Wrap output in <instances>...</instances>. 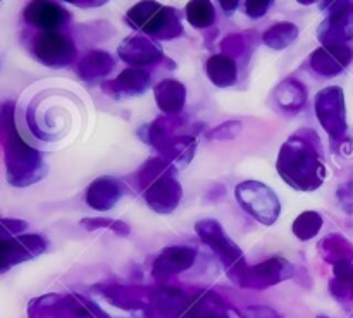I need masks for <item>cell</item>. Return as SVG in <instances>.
<instances>
[{
	"label": "cell",
	"mask_w": 353,
	"mask_h": 318,
	"mask_svg": "<svg viewBox=\"0 0 353 318\" xmlns=\"http://www.w3.org/2000/svg\"><path fill=\"white\" fill-rule=\"evenodd\" d=\"M195 233L199 234L202 243L207 244L216 253V257L219 258L224 271H226L228 277L233 282H238L241 274L247 271L248 264L241 253L240 246L228 236L223 226L214 219H203L196 222Z\"/></svg>",
	"instance_id": "5"
},
{
	"label": "cell",
	"mask_w": 353,
	"mask_h": 318,
	"mask_svg": "<svg viewBox=\"0 0 353 318\" xmlns=\"http://www.w3.org/2000/svg\"><path fill=\"white\" fill-rule=\"evenodd\" d=\"M117 55L133 67H143V65L157 64L164 61L162 48L147 34H131L126 40L121 41L117 48Z\"/></svg>",
	"instance_id": "13"
},
{
	"label": "cell",
	"mask_w": 353,
	"mask_h": 318,
	"mask_svg": "<svg viewBox=\"0 0 353 318\" xmlns=\"http://www.w3.org/2000/svg\"><path fill=\"white\" fill-rule=\"evenodd\" d=\"M31 54L45 65L64 67L74 62L78 50L68 34L61 31H38L31 38Z\"/></svg>",
	"instance_id": "9"
},
{
	"label": "cell",
	"mask_w": 353,
	"mask_h": 318,
	"mask_svg": "<svg viewBox=\"0 0 353 318\" xmlns=\"http://www.w3.org/2000/svg\"><path fill=\"white\" fill-rule=\"evenodd\" d=\"M271 3V0H247L245 2V10H247V14L252 19H259V17H262L268 12Z\"/></svg>",
	"instance_id": "33"
},
{
	"label": "cell",
	"mask_w": 353,
	"mask_h": 318,
	"mask_svg": "<svg viewBox=\"0 0 353 318\" xmlns=\"http://www.w3.org/2000/svg\"><path fill=\"white\" fill-rule=\"evenodd\" d=\"M152 85L150 72L143 71L140 67L124 69L116 79L102 83V89L112 98L121 100L126 96L143 95Z\"/></svg>",
	"instance_id": "16"
},
{
	"label": "cell",
	"mask_w": 353,
	"mask_h": 318,
	"mask_svg": "<svg viewBox=\"0 0 353 318\" xmlns=\"http://www.w3.org/2000/svg\"><path fill=\"white\" fill-rule=\"evenodd\" d=\"M196 260V250L188 246H171L161 251L152 265V277L155 281H168L188 271Z\"/></svg>",
	"instance_id": "15"
},
{
	"label": "cell",
	"mask_w": 353,
	"mask_h": 318,
	"mask_svg": "<svg viewBox=\"0 0 353 318\" xmlns=\"http://www.w3.org/2000/svg\"><path fill=\"white\" fill-rule=\"evenodd\" d=\"M221 7H223L226 12H231V10H236L238 9V0H221Z\"/></svg>",
	"instance_id": "36"
},
{
	"label": "cell",
	"mask_w": 353,
	"mask_h": 318,
	"mask_svg": "<svg viewBox=\"0 0 353 318\" xmlns=\"http://www.w3.org/2000/svg\"><path fill=\"white\" fill-rule=\"evenodd\" d=\"M48 241L38 234H23L14 240H2L0 243V272H7L21 262L31 260L45 253Z\"/></svg>",
	"instance_id": "12"
},
{
	"label": "cell",
	"mask_w": 353,
	"mask_h": 318,
	"mask_svg": "<svg viewBox=\"0 0 353 318\" xmlns=\"http://www.w3.org/2000/svg\"><path fill=\"white\" fill-rule=\"evenodd\" d=\"M247 317L248 318H281L274 308H271V306H264V305L250 306V308L247 310Z\"/></svg>",
	"instance_id": "35"
},
{
	"label": "cell",
	"mask_w": 353,
	"mask_h": 318,
	"mask_svg": "<svg viewBox=\"0 0 353 318\" xmlns=\"http://www.w3.org/2000/svg\"><path fill=\"white\" fill-rule=\"evenodd\" d=\"M293 275V265L281 257L269 258L262 264L247 267L236 284L243 289H268L288 281Z\"/></svg>",
	"instance_id": "10"
},
{
	"label": "cell",
	"mask_w": 353,
	"mask_h": 318,
	"mask_svg": "<svg viewBox=\"0 0 353 318\" xmlns=\"http://www.w3.org/2000/svg\"><path fill=\"white\" fill-rule=\"evenodd\" d=\"M24 19L40 31H59L71 19V14L61 3L30 2L24 7Z\"/></svg>",
	"instance_id": "17"
},
{
	"label": "cell",
	"mask_w": 353,
	"mask_h": 318,
	"mask_svg": "<svg viewBox=\"0 0 353 318\" xmlns=\"http://www.w3.org/2000/svg\"><path fill=\"white\" fill-rule=\"evenodd\" d=\"M353 50L347 43L321 45L310 55V67L324 78H333L350 65Z\"/></svg>",
	"instance_id": "14"
},
{
	"label": "cell",
	"mask_w": 353,
	"mask_h": 318,
	"mask_svg": "<svg viewBox=\"0 0 353 318\" xmlns=\"http://www.w3.org/2000/svg\"><path fill=\"white\" fill-rule=\"evenodd\" d=\"M181 318H238L233 317L214 295H205L192 301Z\"/></svg>",
	"instance_id": "25"
},
{
	"label": "cell",
	"mask_w": 353,
	"mask_h": 318,
	"mask_svg": "<svg viewBox=\"0 0 353 318\" xmlns=\"http://www.w3.org/2000/svg\"><path fill=\"white\" fill-rule=\"evenodd\" d=\"M114 57L109 52L92 50L78 62V76L85 81L107 76L114 69Z\"/></svg>",
	"instance_id": "22"
},
{
	"label": "cell",
	"mask_w": 353,
	"mask_h": 318,
	"mask_svg": "<svg viewBox=\"0 0 353 318\" xmlns=\"http://www.w3.org/2000/svg\"><path fill=\"white\" fill-rule=\"evenodd\" d=\"M28 224L24 220H10V219H2V240H9V236H19L23 231H26Z\"/></svg>",
	"instance_id": "34"
},
{
	"label": "cell",
	"mask_w": 353,
	"mask_h": 318,
	"mask_svg": "<svg viewBox=\"0 0 353 318\" xmlns=\"http://www.w3.org/2000/svg\"><path fill=\"white\" fill-rule=\"evenodd\" d=\"M314 107H316L317 119H319L321 126L324 127L327 136L334 143H340L348 129L343 89L340 86H330V88L321 89L316 95Z\"/></svg>",
	"instance_id": "8"
},
{
	"label": "cell",
	"mask_w": 353,
	"mask_h": 318,
	"mask_svg": "<svg viewBox=\"0 0 353 318\" xmlns=\"http://www.w3.org/2000/svg\"><path fill=\"white\" fill-rule=\"evenodd\" d=\"M79 226L83 227V229L86 231H95V229H114V226H116V220L112 219H105V217H86V219H83L81 222H79Z\"/></svg>",
	"instance_id": "32"
},
{
	"label": "cell",
	"mask_w": 353,
	"mask_h": 318,
	"mask_svg": "<svg viewBox=\"0 0 353 318\" xmlns=\"http://www.w3.org/2000/svg\"><path fill=\"white\" fill-rule=\"evenodd\" d=\"M124 191H126V188H124V184L119 179L103 176V178L95 179L88 186L85 200L88 206H92L93 210L107 212V210L116 206V203L124 196Z\"/></svg>",
	"instance_id": "18"
},
{
	"label": "cell",
	"mask_w": 353,
	"mask_h": 318,
	"mask_svg": "<svg viewBox=\"0 0 353 318\" xmlns=\"http://www.w3.org/2000/svg\"><path fill=\"white\" fill-rule=\"evenodd\" d=\"M323 226V215L309 210V212L300 213L295 219V222H293V234H295L300 241H309L321 233Z\"/></svg>",
	"instance_id": "28"
},
{
	"label": "cell",
	"mask_w": 353,
	"mask_h": 318,
	"mask_svg": "<svg viewBox=\"0 0 353 318\" xmlns=\"http://www.w3.org/2000/svg\"><path fill=\"white\" fill-rule=\"evenodd\" d=\"M241 129H243L241 120H226L221 126L212 127L209 133H205V138L209 141H230L234 140L241 133Z\"/></svg>",
	"instance_id": "29"
},
{
	"label": "cell",
	"mask_w": 353,
	"mask_h": 318,
	"mask_svg": "<svg viewBox=\"0 0 353 318\" xmlns=\"http://www.w3.org/2000/svg\"><path fill=\"white\" fill-rule=\"evenodd\" d=\"M241 209L264 226H272L281 213L278 195L261 181H243L234 189Z\"/></svg>",
	"instance_id": "7"
},
{
	"label": "cell",
	"mask_w": 353,
	"mask_h": 318,
	"mask_svg": "<svg viewBox=\"0 0 353 318\" xmlns=\"http://www.w3.org/2000/svg\"><path fill=\"white\" fill-rule=\"evenodd\" d=\"M319 253L327 264L334 265L338 262H353V244L341 234H327L317 244Z\"/></svg>",
	"instance_id": "24"
},
{
	"label": "cell",
	"mask_w": 353,
	"mask_h": 318,
	"mask_svg": "<svg viewBox=\"0 0 353 318\" xmlns=\"http://www.w3.org/2000/svg\"><path fill=\"white\" fill-rule=\"evenodd\" d=\"M276 169L283 181L296 191L319 189L326 179L319 134L314 129H302L290 136L279 150Z\"/></svg>",
	"instance_id": "1"
},
{
	"label": "cell",
	"mask_w": 353,
	"mask_h": 318,
	"mask_svg": "<svg viewBox=\"0 0 353 318\" xmlns=\"http://www.w3.org/2000/svg\"><path fill=\"white\" fill-rule=\"evenodd\" d=\"M330 293L341 303H353V262H338L333 265Z\"/></svg>",
	"instance_id": "23"
},
{
	"label": "cell",
	"mask_w": 353,
	"mask_h": 318,
	"mask_svg": "<svg viewBox=\"0 0 353 318\" xmlns=\"http://www.w3.org/2000/svg\"><path fill=\"white\" fill-rule=\"evenodd\" d=\"M245 38H247V34L243 33L228 34V36L223 40V43H221L223 54L231 59L240 57L241 54H245V50H247V41H245Z\"/></svg>",
	"instance_id": "30"
},
{
	"label": "cell",
	"mask_w": 353,
	"mask_h": 318,
	"mask_svg": "<svg viewBox=\"0 0 353 318\" xmlns=\"http://www.w3.org/2000/svg\"><path fill=\"white\" fill-rule=\"evenodd\" d=\"M0 126H2V145L3 160L7 167V181L16 188L34 184L40 181L47 172L43 155L21 138L14 120V105L6 102L0 114Z\"/></svg>",
	"instance_id": "2"
},
{
	"label": "cell",
	"mask_w": 353,
	"mask_h": 318,
	"mask_svg": "<svg viewBox=\"0 0 353 318\" xmlns=\"http://www.w3.org/2000/svg\"><path fill=\"white\" fill-rule=\"evenodd\" d=\"M276 102L285 112L299 114L300 110L305 109L307 103V89L305 85L296 81L295 78L285 79L281 85L276 88Z\"/></svg>",
	"instance_id": "21"
},
{
	"label": "cell",
	"mask_w": 353,
	"mask_h": 318,
	"mask_svg": "<svg viewBox=\"0 0 353 318\" xmlns=\"http://www.w3.org/2000/svg\"><path fill=\"white\" fill-rule=\"evenodd\" d=\"M155 103L165 116H176L183 110L186 103V88L178 79H162L154 86Z\"/></svg>",
	"instance_id": "19"
},
{
	"label": "cell",
	"mask_w": 353,
	"mask_h": 318,
	"mask_svg": "<svg viewBox=\"0 0 353 318\" xmlns=\"http://www.w3.org/2000/svg\"><path fill=\"white\" fill-rule=\"evenodd\" d=\"M186 19L196 30H205L216 21V9L209 0H195L186 3Z\"/></svg>",
	"instance_id": "27"
},
{
	"label": "cell",
	"mask_w": 353,
	"mask_h": 318,
	"mask_svg": "<svg viewBox=\"0 0 353 318\" xmlns=\"http://www.w3.org/2000/svg\"><path fill=\"white\" fill-rule=\"evenodd\" d=\"M138 189L154 212L171 213L183 198V188L176 179V167L164 157L145 162L137 172Z\"/></svg>",
	"instance_id": "3"
},
{
	"label": "cell",
	"mask_w": 353,
	"mask_h": 318,
	"mask_svg": "<svg viewBox=\"0 0 353 318\" xmlns=\"http://www.w3.org/2000/svg\"><path fill=\"white\" fill-rule=\"evenodd\" d=\"M126 23L152 40H174L183 34L179 12L159 2H140L126 12Z\"/></svg>",
	"instance_id": "4"
},
{
	"label": "cell",
	"mask_w": 353,
	"mask_h": 318,
	"mask_svg": "<svg viewBox=\"0 0 353 318\" xmlns=\"http://www.w3.org/2000/svg\"><path fill=\"white\" fill-rule=\"evenodd\" d=\"M176 126L178 123L172 120L171 117H161V119L154 120L150 126H147V143H150L165 160L183 167V165L190 164L195 155L196 141L192 136H174L172 129Z\"/></svg>",
	"instance_id": "6"
},
{
	"label": "cell",
	"mask_w": 353,
	"mask_h": 318,
	"mask_svg": "<svg viewBox=\"0 0 353 318\" xmlns=\"http://www.w3.org/2000/svg\"><path fill=\"white\" fill-rule=\"evenodd\" d=\"M71 3H74V6H78V7H95V6H102V3H105V2H78V0H72Z\"/></svg>",
	"instance_id": "37"
},
{
	"label": "cell",
	"mask_w": 353,
	"mask_h": 318,
	"mask_svg": "<svg viewBox=\"0 0 353 318\" xmlns=\"http://www.w3.org/2000/svg\"><path fill=\"white\" fill-rule=\"evenodd\" d=\"M205 72L210 81L219 88H228L238 81V65L234 59L228 57L223 52L214 54L212 57L207 59Z\"/></svg>",
	"instance_id": "20"
},
{
	"label": "cell",
	"mask_w": 353,
	"mask_h": 318,
	"mask_svg": "<svg viewBox=\"0 0 353 318\" xmlns=\"http://www.w3.org/2000/svg\"><path fill=\"white\" fill-rule=\"evenodd\" d=\"M323 45L347 43L353 40V2H330V12L317 30Z\"/></svg>",
	"instance_id": "11"
},
{
	"label": "cell",
	"mask_w": 353,
	"mask_h": 318,
	"mask_svg": "<svg viewBox=\"0 0 353 318\" xmlns=\"http://www.w3.org/2000/svg\"><path fill=\"white\" fill-rule=\"evenodd\" d=\"M316 318H331V317H327V315H317Z\"/></svg>",
	"instance_id": "38"
},
{
	"label": "cell",
	"mask_w": 353,
	"mask_h": 318,
	"mask_svg": "<svg viewBox=\"0 0 353 318\" xmlns=\"http://www.w3.org/2000/svg\"><path fill=\"white\" fill-rule=\"evenodd\" d=\"M338 200H340V205L348 215L353 213V181L345 182L338 188Z\"/></svg>",
	"instance_id": "31"
},
{
	"label": "cell",
	"mask_w": 353,
	"mask_h": 318,
	"mask_svg": "<svg viewBox=\"0 0 353 318\" xmlns=\"http://www.w3.org/2000/svg\"><path fill=\"white\" fill-rule=\"evenodd\" d=\"M296 38H299V26L290 23V21H281V23L272 24L262 34L264 43L269 48H272V50H283V48L290 47Z\"/></svg>",
	"instance_id": "26"
}]
</instances>
